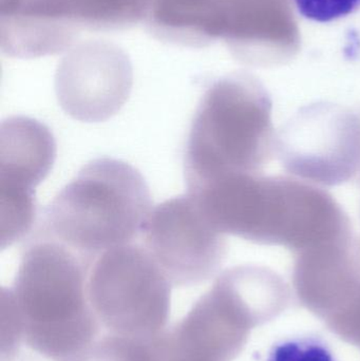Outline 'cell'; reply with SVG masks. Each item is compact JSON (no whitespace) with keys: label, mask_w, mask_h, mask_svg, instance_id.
Instances as JSON below:
<instances>
[{"label":"cell","mask_w":360,"mask_h":361,"mask_svg":"<svg viewBox=\"0 0 360 361\" xmlns=\"http://www.w3.org/2000/svg\"><path fill=\"white\" fill-rule=\"evenodd\" d=\"M154 361H196L184 355L173 347L166 337V332L156 339V360Z\"/></svg>","instance_id":"obj_15"},{"label":"cell","mask_w":360,"mask_h":361,"mask_svg":"<svg viewBox=\"0 0 360 361\" xmlns=\"http://www.w3.org/2000/svg\"><path fill=\"white\" fill-rule=\"evenodd\" d=\"M190 195L224 235L298 254L353 239L350 219L328 191L306 180L230 176Z\"/></svg>","instance_id":"obj_1"},{"label":"cell","mask_w":360,"mask_h":361,"mask_svg":"<svg viewBox=\"0 0 360 361\" xmlns=\"http://www.w3.org/2000/svg\"><path fill=\"white\" fill-rule=\"evenodd\" d=\"M89 263L63 244L35 237L8 292L23 324V341L51 361H74L99 341L101 328L87 295Z\"/></svg>","instance_id":"obj_2"},{"label":"cell","mask_w":360,"mask_h":361,"mask_svg":"<svg viewBox=\"0 0 360 361\" xmlns=\"http://www.w3.org/2000/svg\"><path fill=\"white\" fill-rule=\"evenodd\" d=\"M151 210L149 187L137 169L97 159L57 193L35 237L58 242L90 264L141 237Z\"/></svg>","instance_id":"obj_4"},{"label":"cell","mask_w":360,"mask_h":361,"mask_svg":"<svg viewBox=\"0 0 360 361\" xmlns=\"http://www.w3.org/2000/svg\"><path fill=\"white\" fill-rule=\"evenodd\" d=\"M302 16L318 23H330L353 14L360 0H294Z\"/></svg>","instance_id":"obj_14"},{"label":"cell","mask_w":360,"mask_h":361,"mask_svg":"<svg viewBox=\"0 0 360 361\" xmlns=\"http://www.w3.org/2000/svg\"><path fill=\"white\" fill-rule=\"evenodd\" d=\"M217 4L218 0H154L145 23L160 39L205 46L217 39Z\"/></svg>","instance_id":"obj_12"},{"label":"cell","mask_w":360,"mask_h":361,"mask_svg":"<svg viewBox=\"0 0 360 361\" xmlns=\"http://www.w3.org/2000/svg\"><path fill=\"white\" fill-rule=\"evenodd\" d=\"M273 103L252 74L216 80L197 108L184 154L188 192L230 176L259 173L275 152Z\"/></svg>","instance_id":"obj_3"},{"label":"cell","mask_w":360,"mask_h":361,"mask_svg":"<svg viewBox=\"0 0 360 361\" xmlns=\"http://www.w3.org/2000/svg\"><path fill=\"white\" fill-rule=\"evenodd\" d=\"M171 286L143 244L112 248L90 263L87 295L108 333L156 339L166 332Z\"/></svg>","instance_id":"obj_5"},{"label":"cell","mask_w":360,"mask_h":361,"mask_svg":"<svg viewBox=\"0 0 360 361\" xmlns=\"http://www.w3.org/2000/svg\"><path fill=\"white\" fill-rule=\"evenodd\" d=\"M275 152L285 171L298 179L338 186L360 171V121L330 103L299 109L277 133Z\"/></svg>","instance_id":"obj_7"},{"label":"cell","mask_w":360,"mask_h":361,"mask_svg":"<svg viewBox=\"0 0 360 361\" xmlns=\"http://www.w3.org/2000/svg\"><path fill=\"white\" fill-rule=\"evenodd\" d=\"M283 288L263 267L239 265L224 271L166 337L175 349L196 361H230L240 349L243 319L256 299Z\"/></svg>","instance_id":"obj_6"},{"label":"cell","mask_w":360,"mask_h":361,"mask_svg":"<svg viewBox=\"0 0 360 361\" xmlns=\"http://www.w3.org/2000/svg\"><path fill=\"white\" fill-rule=\"evenodd\" d=\"M141 238L171 286L179 288L211 279L228 255L225 235L190 193L152 208Z\"/></svg>","instance_id":"obj_8"},{"label":"cell","mask_w":360,"mask_h":361,"mask_svg":"<svg viewBox=\"0 0 360 361\" xmlns=\"http://www.w3.org/2000/svg\"><path fill=\"white\" fill-rule=\"evenodd\" d=\"M266 361H337L331 348L314 335L290 337L275 343Z\"/></svg>","instance_id":"obj_13"},{"label":"cell","mask_w":360,"mask_h":361,"mask_svg":"<svg viewBox=\"0 0 360 361\" xmlns=\"http://www.w3.org/2000/svg\"><path fill=\"white\" fill-rule=\"evenodd\" d=\"M56 159L50 129L27 116H11L0 126V241L13 245L33 228L35 188Z\"/></svg>","instance_id":"obj_9"},{"label":"cell","mask_w":360,"mask_h":361,"mask_svg":"<svg viewBox=\"0 0 360 361\" xmlns=\"http://www.w3.org/2000/svg\"><path fill=\"white\" fill-rule=\"evenodd\" d=\"M216 34L252 67L285 65L302 44L292 0H218Z\"/></svg>","instance_id":"obj_10"},{"label":"cell","mask_w":360,"mask_h":361,"mask_svg":"<svg viewBox=\"0 0 360 361\" xmlns=\"http://www.w3.org/2000/svg\"><path fill=\"white\" fill-rule=\"evenodd\" d=\"M131 87L132 73L126 59L101 51L68 57L55 80L63 111L84 123L105 122L118 114L128 101Z\"/></svg>","instance_id":"obj_11"}]
</instances>
